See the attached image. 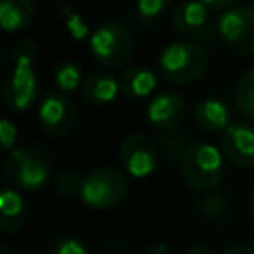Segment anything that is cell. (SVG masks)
I'll return each instance as SVG.
<instances>
[{
	"label": "cell",
	"mask_w": 254,
	"mask_h": 254,
	"mask_svg": "<svg viewBox=\"0 0 254 254\" xmlns=\"http://www.w3.org/2000/svg\"><path fill=\"white\" fill-rule=\"evenodd\" d=\"M185 254H216L212 248H208V246H192V248H189Z\"/></svg>",
	"instance_id": "f546056e"
},
{
	"label": "cell",
	"mask_w": 254,
	"mask_h": 254,
	"mask_svg": "<svg viewBox=\"0 0 254 254\" xmlns=\"http://www.w3.org/2000/svg\"><path fill=\"white\" fill-rule=\"evenodd\" d=\"M50 254H89L85 244L73 236H64V238H56L52 244Z\"/></svg>",
	"instance_id": "d4e9b609"
},
{
	"label": "cell",
	"mask_w": 254,
	"mask_h": 254,
	"mask_svg": "<svg viewBox=\"0 0 254 254\" xmlns=\"http://www.w3.org/2000/svg\"><path fill=\"white\" fill-rule=\"evenodd\" d=\"M117 157L127 175L135 179L147 177L157 167V143L143 133H131L121 141Z\"/></svg>",
	"instance_id": "9c48e42d"
},
{
	"label": "cell",
	"mask_w": 254,
	"mask_h": 254,
	"mask_svg": "<svg viewBox=\"0 0 254 254\" xmlns=\"http://www.w3.org/2000/svg\"><path fill=\"white\" fill-rule=\"evenodd\" d=\"M222 153L238 169L254 167V129L246 123H232L222 133Z\"/></svg>",
	"instance_id": "8fae6325"
},
{
	"label": "cell",
	"mask_w": 254,
	"mask_h": 254,
	"mask_svg": "<svg viewBox=\"0 0 254 254\" xmlns=\"http://www.w3.org/2000/svg\"><path fill=\"white\" fill-rule=\"evenodd\" d=\"M89 50L101 67L119 69L131 60L135 52V36L125 22L105 20L91 32Z\"/></svg>",
	"instance_id": "3957f363"
},
{
	"label": "cell",
	"mask_w": 254,
	"mask_h": 254,
	"mask_svg": "<svg viewBox=\"0 0 254 254\" xmlns=\"http://www.w3.org/2000/svg\"><path fill=\"white\" fill-rule=\"evenodd\" d=\"M0 254H12L10 246H8V244H0Z\"/></svg>",
	"instance_id": "d6a6232c"
},
{
	"label": "cell",
	"mask_w": 254,
	"mask_h": 254,
	"mask_svg": "<svg viewBox=\"0 0 254 254\" xmlns=\"http://www.w3.org/2000/svg\"><path fill=\"white\" fill-rule=\"evenodd\" d=\"M189 141H187V135L179 129H173V131H163L157 139V151L161 153V157L169 163L173 161H179L183 159L185 151L189 149Z\"/></svg>",
	"instance_id": "ac0fdd59"
},
{
	"label": "cell",
	"mask_w": 254,
	"mask_h": 254,
	"mask_svg": "<svg viewBox=\"0 0 254 254\" xmlns=\"http://www.w3.org/2000/svg\"><path fill=\"white\" fill-rule=\"evenodd\" d=\"M208 10H228V8H232V4L236 2V0H200Z\"/></svg>",
	"instance_id": "f1b7e54d"
},
{
	"label": "cell",
	"mask_w": 254,
	"mask_h": 254,
	"mask_svg": "<svg viewBox=\"0 0 254 254\" xmlns=\"http://www.w3.org/2000/svg\"><path fill=\"white\" fill-rule=\"evenodd\" d=\"M129 183L127 177L113 167L93 169L83 177L81 200L91 208H113L127 196Z\"/></svg>",
	"instance_id": "8992f818"
},
{
	"label": "cell",
	"mask_w": 254,
	"mask_h": 254,
	"mask_svg": "<svg viewBox=\"0 0 254 254\" xmlns=\"http://www.w3.org/2000/svg\"><path fill=\"white\" fill-rule=\"evenodd\" d=\"M65 28H67L69 36L73 40H77V42H81V40H85V38L91 36L89 34V26L85 24V20L77 12H73L69 8H65Z\"/></svg>",
	"instance_id": "cb8c5ba5"
},
{
	"label": "cell",
	"mask_w": 254,
	"mask_h": 254,
	"mask_svg": "<svg viewBox=\"0 0 254 254\" xmlns=\"http://www.w3.org/2000/svg\"><path fill=\"white\" fill-rule=\"evenodd\" d=\"M38 119L46 133L54 137H65L77 125V111L64 91H50L40 101Z\"/></svg>",
	"instance_id": "ba28073f"
},
{
	"label": "cell",
	"mask_w": 254,
	"mask_h": 254,
	"mask_svg": "<svg viewBox=\"0 0 254 254\" xmlns=\"http://www.w3.org/2000/svg\"><path fill=\"white\" fill-rule=\"evenodd\" d=\"M216 32L238 56H254V6L240 4L224 10L216 20Z\"/></svg>",
	"instance_id": "52a82bcc"
},
{
	"label": "cell",
	"mask_w": 254,
	"mask_h": 254,
	"mask_svg": "<svg viewBox=\"0 0 254 254\" xmlns=\"http://www.w3.org/2000/svg\"><path fill=\"white\" fill-rule=\"evenodd\" d=\"M246 210H248V216L254 220V189L250 190V194L246 198Z\"/></svg>",
	"instance_id": "4dcf8cb0"
},
{
	"label": "cell",
	"mask_w": 254,
	"mask_h": 254,
	"mask_svg": "<svg viewBox=\"0 0 254 254\" xmlns=\"http://www.w3.org/2000/svg\"><path fill=\"white\" fill-rule=\"evenodd\" d=\"M36 14V0H0V26L4 32L24 30Z\"/></svg>",
	"instance_id": "2e32d148"
},
{
	"label": "cell",
	"mask_w": 254,
	"mask_h": 254,
	"mask_svg": "<svg viewBox=\"0 0 254 254\" xmlns=\"http://www.w3.org/2000/svg\"><path fill=\"white\" fill-rule=\"evenodd\" d=\"M234 105L244 117L254 119V69H248L238 77L234 87Z\"/></svg>",
	"instance_id": "d6986e66"
},
{
	"label": "cell",
	"mask_w": 254,
	"mask_h": 254,
	"mask_svg": "<svg viewBox=\"0 0 254 254\" xmlns=\"http://www.w3.org/2000/svg\"><path fill=\"white\" fill-rule=\"evenodd\" d=\"M165 252H167L165 246H153V248L147 250V254H165Z\"/></svg>",
	"instance_id": "1f68e13d"
},
{
	"label": "cell",
	"mask_w": 254,
	"mask_h": 254,
	"mask_svg": "<svg viewBox=\"0 0 254 254\" xmlns=\"http://www.w3.org/2000/svg\"><path fill=\"white\" fill-rule=\"evenodd\" d=\"M54 79H56V85L60 91H64V93L75 91L81 83V69L73 62H64L56 67Z\"/></svg>",
	"instance_id": "44dd1931"
},
{
	"label": "cell",
	"mask_w": 254,
	"mask_h": 254,
	"mask_svg": "<svg viewBox=\"0 0 254 254\" xmlns=\"http://www.w3.org/2000/svg\"><path fill=\"white\" fill-rule=\"evenodd\" d=\"M129 248V242L123 236H109L101 242V252L103 254H123Z\"/></svg>",
	"instance_id": "484cf974"
},
{
	"label": "cell",
	"mask_w": 254,
	"mask_h": 254,
	"mask_svg": "<svg viewBox=\"0 0 254 254\" xmlns=\"http://www.w3.org/2000/svg\"><path fill=\"white\" fill-rule=\"evenodd\" d=\"M157 87V75L145 65H129L119 75V89L131 99L149 97Z\"/></svg>",
	"instance_id": "4fadbf2b"
},
{
	"label": "cell",
	"mask_w": 254,
	"mask_h": 254,
	"mask_svg": "<svg viewBox=\"0 0 254 254\" xmlns=\"http://www.w3.org/2000/svg\"><path fill=\"white\" fill-rule=\"evenodd\" d=\"M4 175L12 185L20 189H42L52 175L50 153L38 145L16 147L4 161Z\"/></svg>",
	"instance_id": "277c9868"
},
{
	"label": "cell",
	"mask_w": 254,
	"mask_h": 254,
	"mask_svg": "<svg viewBox=\"0 0 254 254\" xmlns=\"http://www.w3.org/2000/svg\"><path fill=\"white\" fill-rule=\"evenodd\" d=\"M185 101L175 93H159L151 99L147 107L149 121L159 131H173L179 129L185 119Z\"/></svg>",
	"instance_id": "7c38bea8"
},
{
	"label": "cell",
	"mask_w": 254,
	"mask_h": 254,
	"mask_svg": "<svg viewBox=\"0 0 254 254\" xmlns=\"http://www.w3.org/2000/svg\"><path fill=\"white\" fill-rule=\"evenodd\" d=\"M173 28L181 36L198 44L212 38V22L208 16V8L200 0H187L179 4L173 12Z\"/></svg>",
	"instance_id": "30bf717a"
},
{
	"label": "cell",
	"mask_w": 254,
	"mask_h": 254,
	"mask_svg": "<svg viewBox=\"0 0 254 254\" xmlns=\"http://www.w3.org/2000/svg\"><path fill=\"white\" fill-rule=\"evenodd\" d=\"M0 212H2L0 230L4 234H14V232H18L26 224L24 200L12 189H4L2 190V196H0Z\"/></svg>",
	"instance_id": "e0dca14e"
},
{
	"label": "cell",
	"mask_w": 254,
	"mask_h": 254,
	"mask_svg": "<svg viewBox=\"0 0 254 254\" xmlns=\"http://www.w3.org/2000/svg\"><path fill=\"white\" fill-rule=\"evenodd\" d=\"M0 135H2V147L8 149V151H12V147L16 143V137H18V131H16V127L8 119H4L0 123Z\"/></svg>",
	"instance_id": "4316f807"
},
{
	"label": "cell",
	"mask_w": 254,
	"mask_h": 254,
	"mask_svg": "<svg viewBox=\"0 0 254 254\" xmlns=\"http://www.w3.org/2000/svg\"><path fill=\"white\" fill-rule=\"evenodd\" d=\"M181 173L189 187L196 190H212L222 183L224 177L222 155L214 145L194 141L181 159Z\"/></svg>",
	"instance_id": "5b68a950"
},
{
	"label": "cell",
	"mask_w": 254,
	"mask_h": 254,
	"mask_svg": "<svg viewBox=\"0 0 254 254\" xmlns=\"http://www.w3.org/2000/svg\"><path fill=\"white\" fill-rule=\"evenodd\" d=\"M210 56L202 44L192 40H181L169 44L159 56L161 77L175 85H185L200 79L208 69Z\"/></svg>",
	"instance_id": "7a4b0ae2"
},
{
	"label": "cell",
	"mask_w": 254,
	"mask_h": 254,
	"mask_svg": "<svg viewBox=\"0 0 254 254\" xmlns=\"http://www.w3.org/2000/svg\"><path fill=\"white\" fill-rule=\"evenodd\" d=\"M194 119L198 127L208 133H224L230 125V111L224 101L216 97H204L194 107Z\"/></svg>",
	"instance_id": "5bb4252c"
},
{
	"label": "cell",
	"mask_w": 254,
	"mask_h": 254,
	"mask_svg": "<svg viewBox=\"0 0 254 254\" xmlns=\"http://www.w3.org/2000/svg\"><path fill=\"white\" fill-rule=\"evenodd\" d=\"M119 77H113L109 71H93L81 83V95L93 105L109 103L119 93Z\"/></svg>",
	"instance_id": "9a60e30c"
},
{
	"label": "cell",
	"mask_w": 254,
	"mask_h": 254,
	"mask_svg": "<svg viewBox=\"0 0 254 254\" xmlns=\"http://www.w3.org/2000/svg\"><path fill=\"white\" fill-rule=\"evenodd\" d=\"M81 185H83V177H79L75 171H62L54 179L56 190L60 194H65V196L79 194L81 192Z\"/></svg>",
	"instance_id": "603a6c76"
},
{
	"label": "cell",
	"mask_w": 254,
	"mask_h": 254,
	"mask_svg": "<svg viewBox=\"0 0 254 254\" xmlns=\"http://www.w3.org/2000/svg\"><path fill=\"white\" fill-rule=\"evenodd\" d=\"M14 67L2 83V99L8 109L24 111L38 95V75L34 71L36 44L32 40H20L14 50Z\"/></svg>",
	"instance_id": "6da1fadb"
},
{
	"label": "cell",
	"mask_w": 254,
	"mask_h": 254,
	"mask_svg": "<svg viewBox=\"0 0 254 254\" xmlns=\"http://www.w3.org/2000/svg\"><path fill=\"white\" fill-rule=\"evenodd\" d=\"M173 0H135V14H137V20L143 24L147 22H153L155 18H159L165 8H169Z\"/></svg>",
	"instance_id": "7402d4cb"
},
{
	"label": "cell",
	"mask_w": 254,
	"mask_h": 254,
	"mask_svg": "<svg viewBox=\"0 0 254 254\" xmlns=\"http://www.w3.org/2000/svg\"><path fill=\"white\" fill-rule=\"evenodd\" d=\"M228 212H230V204L228 198L222 194H206V198L198 202V214L208 222H222L226 220Z\"/></svg>",
	"instance_id": "ffe728a7"
},
{
	"label": "cell",
	"mask_w": 254,
	"mask_h": 254,
	"mask_svg": "<svg viewBox=\"0 0 254 254\" xmlns=\"http://www.w3.org/2000/svg\"><path fill=\"white\" fill-rule=\"evenodd\" d=\"M220 254H254V242H248V240L232 242V244L226 246Z\"/></svg>",
	"instance_id": "83f0119b"
}]
</instances>
